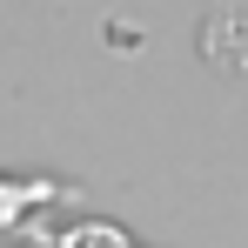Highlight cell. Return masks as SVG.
I'll list each match as a JSON object with an SVG mask.
<instances>
[{
	"mask_svg": "<svg viewBox=\"0 0 248 248\" xmlns=\"http://www.w3.org/2000/svg\"><path fill=\"white\" fill-rule=\"evenodd\" d=\"M67 248H127V242H121V228H74Z\"/></svg>",
	"mask_w": 248,
	"mask_h": 248,
	"instance_id": "1",
	"label": "cell"
}]
</instances>
